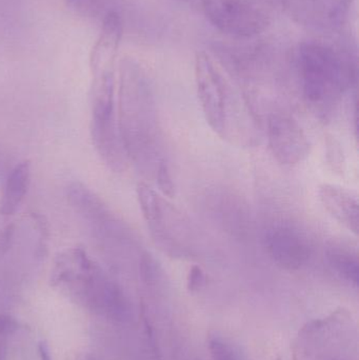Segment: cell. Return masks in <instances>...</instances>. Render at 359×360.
<instances>
[{
	"label": "cell",
	"instance_id": "7a4b0ae2",
	"mask_svg": "<svg viewBox=\"0 0 359 360\" xmlns=\"http://www.w3.org/2000/svg\"><path fill=\"white\" fill-rule=\"evenodd\" d=\"M51 283L93 312L117 321L130 315V304L120 285L84 248H69L57 255Z\"/></svg>",
	"mask_w": 359,
	"mask_h": 360
},
{
	"label": "cell",
	"instance_id": "7402d4cb",
	"mask_svg": "<svg viewBox=\"0 0 359 360\" xmlns=\"http://www.w3.org/2000/svg\"><path fill=\"white\" fill-rule=\"evenodd\" d=\"M13 229H14V221L6 222L0 219V257L8 248L11 236H12Z\"/></svg>",
	"mask_w": 359,
	"mask_h": 360
},
{
	"label": "cell",
	"instance_id": "9c48e42d",
	"mask_svg": "<svg viewBox=\"0 0 359 360\" xmlns=\"http://www.w3.org/2000/svg\"><path fill=\"white\" fill-rule=\"evenodd\" d=\"M299 25L322 33H337L349 22L354 0H276Z\"/></svg>",
	"mask_w": 359,
	"mask_h": 360
},
{
	"label": "cell",
	"instance_id": "cb8c5ba5",
	"mask_svg": "<svg viewBox=\"0 0 359 360\" xmlns=\"http://www.w3.org/2000/svg\"><path fill=\"white\" fill-rule=\"evenodd\" d=\"M77 360H98L96 359V357L93 356V355L89 354V353H86V354L80 355L79 357H78Z\"/></svg>",
	"mask_w": 359,
	"mask_h": 360
},
{
	"label": "cell",
	"instance_id": "8fae6325",
	"mask_svg": "<svg viewBox=\"0 0 359 360\" xmlns=\"http://www.w3.org/2000/svg\"><path fill=\"white\" fill-rule=\"evenodd\" d=\"M272 262L282 270L299 271L311 259L312 245L305 233L289 224H278L266 234Z\"/></svg>",
	"mask_w": 359,
	"mask_h": 360
},
{
	"label": "cell",
	"instance_id": "5bb4252c",
	"mask_svg": "<svg viewBox=\"0 0 359 360\" xmlns=\"http://www.w3.org/2000/svg\"><path fill=\"white\" fill-rule=\"evenodd\" d=\"M32 168L29 160L15 165L8 172L0 197V216L8 217L18 211L31 186Z\"/></svg>",
	"mask_w": 359,
	"mask_h": 360
},
{
	"label": "cell",
	"instance_id": "ffe728a7",
	"mask_svg": "<svg viewBox=\"0 0 359 360\" xmlns=\"http://www.w3.org/2000/svg\"><path fill=\"white\" fill-rule=\"evenodd\" d=\"M18 328V323L10 316L0 315V360L8 357V338L12 335Z\"/></svg>",
	"mask_w": 359,
	"mask_h": 360
},
{
	"label": "cell",
	"instance_id": "ac0fdd59",
	"mask_svg": "<svg viewBox=\"0 0 359 360\" xmlns=\"http://www.w3.org/2000/svg\"><path fill=\"white\" fill-rule=\"evenodd\" d=\"M154 177H155L156 184H157L162 195L167 198H173L175 196V184L173 181L172 174H171L170 167L166 160L159 162Z\"/></svg>",
	"mask_w": 359,
	"mask_h": 360
},
{
	"label": "cell",
	"instance_id": "ba28073f",
	"mask_svg": "<svg viewBox=\"0 0 359 360\" xmlns=\"http://www.w3.org/2000/svg\"><path fill=\"white\" fill-rule=\"evenodd\" d=\"M207 19L227 35L249 38L267 29L270 16L255 0H200Z\"/></svg>",
	"mask_w": 359,
	"mask_h": 360
},
{
	"label": "cell",
	"instance_id": "e0dca14e",
	"mask_svg": "<svg viewBox=\"0 0 359 360\" xmlns=\"http://www.w3.org/2000/svg\"><path fill=\"white\" fill-rule=\"evenodd\" d=\"M67 6L76 14L89 18H103L111 8H107V0H65Z\"/></svg>",
	"mask_w": 359,
	"mask_h": 360
},
{
	"label": "cell",
	"instance_id": "5b68a950",
	"mask_svg": "<svg viewBox=\"0 0 359 360\" xmlns=\"http://www.w3.org/2000/svg\"><path fill=\"white\" fill-rule=\"evenodd\" d=\"M67 199L93 245L107 260L139 259L143 250L132 231L94 191L82 182H71L67 188Z\"/></svg>",
	"mask_w": 359,
	"mask_h": 360
},
{
	"label": "cell",
	"instance_id": "3957f363",
	"mask_svg": "<svg viewBox=\"0 0 359 360\" xmlns=\"http://www.w3.org/2000/svg\"><path fill=\"white\" fill-rule=\"evenodd\" d=\"M195 82L202 113L213 132L231 143H249L252 115L206 52L196 54Z\"/></svg>",
	"mask_w": 359,
	"mask_h": 360
},
{
	"label": "cell",
	"instance_id": "7c38bea8",
	"mask_svg": "<svg viewBox=\"0 0 359 360\" xmlns=\"http://www.w3.org/2000/svg\"><path fill=\"white\" fill-rule=\"evenodd\" d=\"M318 198L329 215L358 236L359 232V202L351 191L333 184L318 186Z\"/></svg>",
	"mask_w": 359,
	"mask_h": 360
},
{
	"label": "cell",
	"instance_id": "52a82bcc",
	"mask_svg": "<svg viewBox=\"0 0 359 360\" xmlns=\"http://www.w3.org/2000/svg\"><path fill=\"white\" fill-rule=\"evenodd\" d=\"M136 193L141 213L157 247L172 257L189 256L193 239L187 218L147 182L138 184Z\"/></svg>",
	"mask_w": 359,
	"mask_h": 360
},
{
	"label": "cell",
	"instance_id": "30bf717a",
	"mask_svg": "<svg viewBox=\"0 0 359 360\" xmlns=\"http://www.w3.org/2000/svg\"><path fill=\"white\" fill-rule=\"evenodd\" d=\"M267 139L272 155L285 167H295L309 156L311 143L292 116L273 113L267 122Z\"/></svg>",
	"mask_w": 359,
	"mask_h": 360
},
{
	"label": "cell",
	"instance_id": "603a6c76",
	"mask_svg": "<svg viewBox=\"0 0 359 360\" xmlns=\"http://www.w3.org/2000/svg\"><path fill=\"white\" fill-rule=\"evenodd\" d=\"M39 354L41 360H53L51 357L50 349L46 342H41L39 344Z\"/></svg>",
	"mask_w": 359,
	"mask_h": 360
},
{
	"label": "cell",
	"instance_id": "8992f818",
	"mask_svg": "<svg viewBox=\"0 0 359 360\" xmlns=\"http://www.w3.org/2000/svg\"><path fill=\"white\" fill-rule=\"evenodd\" d=\"M115 67L116 63L90 65V132L103 164L113 172L122 173L129 160L118 124Z\"/></svg>",
	"mask_w": 359,
	"mask_h": 360
},
{
	"label": "cell",
	"instance_id": "9a60e30c",
	"mask_svg": "<svg viewBox=\"0 0 359 360\" xmlns=\"http://www.w3.org/2000/svg\"><path fill=\"white\" fill-rule=\"evenodd\" d=\"M326 257L331 268L341 278L358 288L359 281V260L358 251L341 245L333 243L327 247Z\"/></svg>",
	"mask_w": 359,
	"mask_h": 360
},
{
	"label": "cell",
	"instance_id": "4fadbf2b",
	"mask_svg": "<svg viewBox=\"0 0 359 360\" xmlns=\"http://www.w3.org/2000/svg\"><path fill=\"white\" fill-rule=\"evenodd\" d=\"M343 312H337L325 321H314L307 323L299 332L294 348V360H318L322 348L343 323Z\"/></svg>",
	"mask_w": 359,
	"mask_h": 360
},
{
	"label": "cell",
	"instance_id": "277c9868",
	"mask_svg": "<svg viewBox=\"0 0 359 360\" xmlns=\"http://www.w3.org/2000/svg\"><path fill=\"white\" fill-rule=\"evenodd\" d=\"M296 68L306 101L320 112L332 109L356 77L352 56L322 41L299 46Z\"/></svg>",
	"mask_w": 359,
	"mask_h": 360
},
{
	"label": "cell",
	"instance_id": "44dd1931",
	"mask_svg": "<svg viewBox=\"0 0 359 360\" xmlns=\"http://www.w3.org/2000/svg\"><path fill=\"white\" fill-rule=\"evenodd\" d=\"M206 273L202 270V266L194 264L190 268L187 277L188 290L192 293L200 292L206 285Z\"/></svg>",
	"mask_w": 359,
	"mask_h": 360
},
{
	"label": "cell",
	"instance_id": "d6986e66",
	"mask_svg": "<svg viewBox=\"0 0 359 360\" xmlns=\"http://www.w3.org/2000/svg\"><path fill=\"white\" fill-rule=\"evenodd\" d=\"M212 360H240L231 345L228 344L223 338L213 336L209 342Z\"/></svg>",
	"mask_w": 359,
	"mask_h": 360
},
{
	"label": "cell",
	"instance_id": "484cf974",
	"mask_svg": "<svg viewBox=\"0 0 359 360\" xmlns=\"http://www.w3.org/2000/svg\"><path fill=\"white\" fill-rule=\"evenodd\" d=\"M274 360H282V359H274Z\"/></svg>",
	"mask_w": 359,
	"mask_h": 360
},
{
	"label": "cell",
	"instance_id": "d4e9b609",
	"mask_svg": "<svg viewBox=\"0 0 359 360\" xmlns=\"http://www.w3.org/2000/svg\"><path fill=\"white\" fill-rule=\"evenodd\" d=\"M324 360H346L344 357L339 356V355H328L325 357Z\"/></svg>",
	"mask_w": 359,
	"mask_h": 360
},
{
	"label": "cell",
	"instance_id": "2e32d148",
	"mask_svg": "<svg viewBox=\"0 0 359 360\" xmlns=\"http://www.w3.org/2000/svg\"><path fill=\"white\" fill-rule=\"evenodd\" d=\"M326 162L329 169L337 174H343L346 170V158L343 146L333 135H327L325 139Z\"/></svg>",
	"mask_w": 359,
	"mask_h": 360
},
{
	"label": "cell",
	"instance_id": "6da1fadb",
	"mask_svg": "<svg viewBox=\"0 0 359 360\" xmlns=\"http://www.w3.org/2000/svg\"><path fill=\"white\" fill-rule=\"evenodd\" d=\"M118 73V124L129 162L154 176L164 158L151 84L143 67L131 58L122 59Z\"/></svg>",
	"mask_w": 359,
	"mask_h": 360
}]
</instances>
